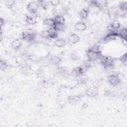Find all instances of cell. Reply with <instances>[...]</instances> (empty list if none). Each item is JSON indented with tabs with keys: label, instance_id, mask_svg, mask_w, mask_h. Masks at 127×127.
I'll use <instances>...</instances> for the list:
<instances>
[{
	"label": "cell",
	"instance_id": "1",
	"mask_svg": "<svg viewBox=\"0 0 127 127\" xmlns=\"http://www.w3.org/2000/svg\"><path fill=\"white\" fill-rule=\"evenodd\" d=\"M86 56L88 60L92 62L97 60H100L102 55L99 47L94 46L88 49L86 52Z\"/></svg>",
	"mask_w": 127,
	"mask_h": 127
},
{
	"label": "cell",
	"instance_id": "2",
	"mask_svg": "<svg viewBox=\"0 0 127 127\" xmlns=\"http://www.w3.org/2000/svg\"><path fill=\"white\" fill-rule=\"evenodd\" d=\"M36 38V32L31 29L23 31L21 34V39L27 42H33Z\"/></svg>",
	"mask_w": 127,
	"mask_h": 127
},
{
	"label": "cell",
	"instance_id": "3",
	"mask_svg": "<svg viewBox=\"0 0 127 127\" xmlns=\"http://www.w3.org/2000/svg\"><path fill=\"white\" fill-rule=\"evenodd\" d=\"M100 60L101 64L106 69L111 68L114 66L115 59L111 56H102Z\"/></svg>",
	"mask_w": 127,
	"mask_h": 127
},
{
	"label": "cell",
	"instance_id": "4",
	"mask_svg": "<svg viewBox=\"0 0 127 127\" xmlns=\"http://www.w3.org/2000/svg\"><path fill=\"white\" fill-rule=\"evenodd\" d=\"M109 83L114 87L118 86L121 82V79L118 76L117 74H112L109 75L107 77Z\"/></svg>",
	"mask_w": 127,
	"mask_h": 127
},
{
	"label": "cell",
	"instance_id": "5",
	"mask_svg": "<svg viewBox=\"0 0 127 127\" xmlns=\"http://www.w3.org/2000/svg\"><path fill=\"white\" fill-rule=\"evenodd\" d=\"M99 93L98 87L96 86H91L88 88L85 91V94L89 97L95 98L96 97Z\"/></svg>",
	"mask_w": 127,
	"mask_h": 127
},
{
	"label": "cell",
	"instance_id": "6",
	"mask_svg": "<svg viewBox=\"0 0 127 127\" xmlns=\"http://www.w3.org/2000/svg\"><path fill=\"white\" fill-rule=\"evenodd\" d=\"M118 8L115 6H113L108 9L107 15L110 20H115V19L117 17H118Z\"/></svg>",
	"mask_w": 127,
	"mask_h": 127
},
{
	"label": "cell",
	"instance_id": "7",
	"mask_svg": "<svg viewBox=\"0 0 127 127\" xmlns=\"http://www.w3.org/2000/svg\"><path fill=\"white\" fill-rule=\"evenodd\" d=\"M39 7V6L37 1H31L28 3L26 6L28 11L30 13L34 14L37 13Z\"/></svg>",
	"mask_w": 127,
	"mask_h": 127
},
{
	"label": "cell",
	"instance_id": "8",
	"mask_svg": "<svg viewBox=\"0 0 127 127\" xmlns=\"http://www.w3.org/2000/svg\"><path fill=\"white\" fill-rule=\"evenodd\" d=\"M85 71H86L83 66L81 65L74 67L71 71V74L76 77H77L82 74H84Z\"/></svg>",
	"mask_w": 127,
	"mask_h": 127
},
{
	"label": "cell",
	"instance_id": "9",
	"mask_svg": "<svg viewBox=\"0 0 127 127\" xmlns=\"http://www.w3.org/2000/svg\"><path fill=\"white\" fill-rule=\"evenodd\" d=\"M80 95H74L69 96L67 98V102L70 104H75L78 102L81 99Z\"/></svg>",
	"mask_w": 127,
	"mask_h": 127
},
{
	"label": "cell",
	"instance_id": "10",
	"mask_svg": "<svg viewBox=\"0 0 127 127\" xmlns=\"http://www.w3.org/2000/svg\"><path fill=\"white\" fill-rule=\"evenodd\" d=\"M62 61V59L60 56L53 55L49 58V62L50 64L54 65H58Z\"/></svg>",
	"mask_w": 127,
	"mask_h": 127
},
{
	"label": "cell",
	"instance_id": "11",
	"mask_svg": "<svg viewBox=\"0 0 127 127\" xmlns=\"http://www.w3.org/2000/svg\"><path fill=\"white\" fill-rule=\"evenodd\" d=\"M80 38L79 36L75 33H71L68 38V42L70 44H75L78 42Z\"/></svg>",
	"mask_w": 127,
	"mask_h": 127
},
{
	"label": "cell",
	"instance_id": "12",
	"mask_svg": "<svg viewBox=\"0 0 127 127\" xmlns=\"http://www.w3.org/2000/svg\"><path fill=\"white\" fill-rule=\"evenodd\" d=\"M90 13V10L88 7H84L81 9L79 13L80 17L83 19L85 20L86 19Z\"/></svg>",
	"mask_w": 127,
	"mask_h": 127
},
{
	"label": "cell",
	"instance_id": "13",
	"mask_svg": "<svg viewBox=\"0 0 127 127\" xmlns=\"http://www.w3.org/2000/svg\"><path fill=\"white\" fill-rule=\"evenodd\" d=\"M55 25H64L65 19L63 15L57 14L54 18Z\"/></svg>",
	"mask_w": 127,
	"mask_h": 127
},
{
	"label": "cell",
	"instance_id": "14",
	"mask_svg": "<svg viewBox=\"0 0 127 127\" xmlns=\"http://www.w3.org/2000/svg\"><path fill=\"white\" fill-rule=\"evenodd\" d=\"M74 28L79 31H83L87 29V25L84 22L79 21L75 23Z\"/></svg>",
	"mask_w": 127,
	"mask_h": 127
},
{
	"label": "cell",
	"instance_id": "15",
	"mask_svg": "<svg viewBox=\"0 0 127 127\" xmlns=\"http://www.w3.org/2000/svg\"><path fill=\"white\" fill-rule=\"evenodd\" d=\"M21 46H22V42L19 39H18L13 40L11 43L12 48L15 50H19L21 47Z\"/></svg>",
	"mask_w": 127,
	"mask_h": 127
},
{
	"label": "cell",
	"instance_id": "16",
	"mask_svg": "<svg viewBox=\"0 0 127 127\" xmlns=\"http://www.w3.org/2000/svg\"><path fill=\"white\" fill-rule=\"evenodd\" d=\"M94 2L101 10L106 8L108 4V1L107 0H94Z\"/></svg>",
	"mask_w": 127,
	"mask_h": 127
},
{
	"label": "cell",
	"instance_id": "17",
	"mask_svg": "<svg viewBox=\"0 0 127 127\" xmlns=\"http://www.w3.org/2000/svg\"><path fill=\"white\" fill-rule=\"evenodd\" d=\"M43 24L47 26L50 27H53L55 25V23L54 18H46L43 20Z\"/></svg>",
	"mask_w": 127,
	"mask_h": 127
},
{
	"label": "cell",
	"instance_id": "18",
	"mask_svg": "<svg viewBox=\"0 0 127 127\" xmlns=\"http://www.w3.org/2000/svg\"><path fill=\"white\" fill-rule=\"evenodd\" d=\"M50 39H57L58 35V32L55 29V28L53 27H50L48 29Z\"/></svg>",
	"mask_w": 127,
	"mask_h": 127
},
{
	"label": "cell",
	"instance_id": "19",
	"mask_svg": "<svg viewBox=\"0 0 127 127\" xmlns=\"http://www.w3.org/2000/svg\"><path fill=\"white\" fill-rule=\"evenodd\" d=\"M26 22L29 25H34L37 23L36 18L31 15H26L25 17Z\"/></svg>",
	"mask_w": 127,
	"mask_h": 127
},
{
	"label": "cell",
	"instance_id": "20",
	"mask_svg": "<svg viewBox=\"0 0 127 127\" xmlns=\"http://www.w3.org/2000/svg\"><path fill=\"white\" fill-rule=\"evenodd\" d=\"M54 44L56 47L58 48H62L65 46V45L66 44V42L64 39L62 38H60V39H56V40L54 42Z\"/></svg>",
	"mask_w": 127,
	"mask_h": 127
},
{
	"label": "cell",
	"instance_id": "21",
	"mask_svg": "<svg viewBox=\"0 0 127 127\" xmlns=\"http://www.w3.org/2000/svg\"><path fill=\"white\" fill-rule=\"evenodd\" d=\"M88 77L84 74L77 77V82L81 85H85L88 82Z\"/></svg>",
	"mask_w": 127,
	"mask_h": 127
},
{
	"label": "cell",
	"instance_id": "22",
	"mask_svg": "<svg viewBox=\"0 0 127 127\" xmlns=\"http://www.w3.org/2000/svg\"><path fill=\"white\" fill-rule=\"evenodd\" d=\"M109 26L112 30H118L121 27V24L118 20H115L112 22Z\"/></svg>",
	"mask_w": 127,
	"mask_h": 127
},
{
	"label": "cell",
	"instance_id": "23",
	"mask_svg": "<svg viewBox=\"0 0 127 127\" xmlns=\"http://www.w3.org/2000/svg\"><path fill=\"white\" fill-rule=\"evenodd\" d=\"M118 35L121 37L125 41L127 40V30L126 27H124L121 29L118 33Z\"/></svg>",
	"mask_w": 127,
	"mask_h": 127
},
{
	"label": "cell",
	"instance_id": "24",
	"mask_svg": "<svg viewBox=\"0 0 127 127\" xmlns=\"http://www.w3.org/2000/svg\"><path fill=\"white\" fill-rule=\"evenodd\" d=\"M37 2L39 7H41L43 9H46L48 7V3H49V1L47 2L45 0H39L37 1Z\"/></svg>",
	"mask_w": 127,
	"mask_h": 127
},
{
	"label": "cell",
	"instance_id": "25",
	"mask_svg": "<svg viewBox=\"0 0 127 127\" xmlns=\"http://www.w3.org/2000/svg\"><path fill=\"white\" fill-rule=\"evenodd\" d=\"M5 5L9 9H11L15 4V1L13 0H5L4 1Z\"/></svg>",
	"mask_w": 127,
	"mask_h": 127
},
{
	"label": "cell",
	"instance_id": "26",
	"mask_svg": "<svg viewBox=\"0 0 127 127\" xmlns=\"http://www.w3.org/2000/svg\"><path fill=\"white\" fill-rule=\"evenodd\" d=\"M8 66V64L7 63L3 60H0V70L2 71H4Z\"/></svg>",
	"mask_w": 127,
	"mask_h": 127
},
{
	"label": "cell",
	"instance_id": "27",
	"mask_svg": "<svg viewBox=\"0 0 127 127\" xmlns=\"http://www.w3.org/2000/svg\"><path fill=\"white\" fill-rule=\"evenodd\" d=\"M40 36L43 39H50V35H49V33L48 29L43 31L40 33Z\"/></svg>",
	"mask_w": 127,
	"mask_h": 127
},
{
	"label": "cell",
	"instance_id": "28",
	"mask_svg": "<svg viewBox=\"0 0 127 127\" xmlns=\"http://www.w3.org/2000/svg\"><path fill=\"white\" fill-rule=\"evenodd\" d=\"M27 58L30 61H31L32 62H35V63L39 62V61H40L39 58L37 56H36L35 55H33V54H31V55H29L27 57Z\"/></svg>",
	"mask_w": 127,
	"mask_h": 127
},
{
	"label": "cell",
	"instance_id": "29",
	"mask_svg": "<svg viewBox=\"0 0 127 127\" xmlns=\"http://www.w3.org/2000/svg\"><path fill=\"white\" fill-rule=\"evenodd\" d=\"M119 60L125 65H127V53H125L123 55H122L120 58H119Z\"/></svg>",
	"mask_w": 127,
	"mask_h": 127
},
{
	"label": "cell",
	"instance_id": "30",
	"mask_svg": "<svg viewBox=\"0 0 127 127\" xmlns=\"http://www.w3.org/2000/svg\"><path fill=\"white\" fill-rule=\"evenodd\" d=\"M49 3L50 4H51L53 6H57L60 3V1L58 0H50V1H49Z\"/></svg>",
	"mask_w": 127,
	"mask_h": 127
},
{
	"label": "cell",
	"instance_id": "31",
	"mask_svg": "<svg viewBox=\"0 0 127 127\" xmlns=\"http://www.w3.org/2000/svg\"><path fill=\"white\" fill-rule=\"evenodd\" d=\"M70 59L72 61H77V60H78L79 57L76 53H72L70 55Z\"/></svg>",
	"mask_w": 127,
	"mask_h": 127
},
{
	"label": "cell",
	"instance_id": "32",
	"mask_svg": "<svg viewBox=\"0 0 127 127\" xmlns=\"http://www.w3.org/2000/svg\"><path fill=\"white\" fill-rule=\"evenodd\" d=\"M4 19L2 17H0V28H2V27L4 25Z\"/></svg>",
	"mask_w": 127,
	"mask_h": 127
},
{
	"label": "cell",
	"instance_id": "33",
	"mask_svg": "<svg viewBox=\"0 0 127 127\" xmlns=\"http://www.w3.org/2000/svg\"><path fill=\"white\" fill-rule=\"evenodd\" d=\"M88 104L86 103H84L82 104L81 107H82V108L83 109H86L88 108Z\"/></svg>",
	"mask_w": 127,
	"mask_h": 127
}]
</instances>
